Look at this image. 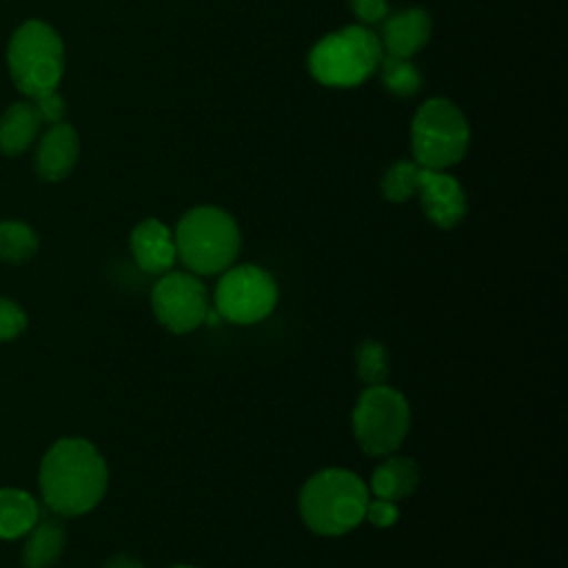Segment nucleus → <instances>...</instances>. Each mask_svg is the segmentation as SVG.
Returning a JSON list of instances; mask_svg holds the SVG:
<instances>
[{
	"mask_svg": "<svg viewBox=\"0 0 568 568\" xmlns=\"http://www.w3.org/2000/svg\"><path fill=\"white\" fill-rule=\"evenodd\" d=\"M38 484L49 510L78 517L102 501L109 484L106 462L91 442L62 437L44 453Z\"/></svg>",
	"mask_w": 568,
	"mask_h": 568,
	"instance_id": "1",
	"label": "nucleus"
},
{
	"mask_svg": "<svg viewBox=\"0 0 568 568\" xmlns=\"http://www.w3.org/2000/svg\"><path fill=\"white\" fill-rule=\"evenodd\" d=\"M371 499L368 486L348 468L315 473L300 493V515L308 530L337 537L359 526Z\"/></svg>",
	"mask_w": 568,
	"mask_h": 568,
	"instance_id": "2",
	"label": "nucleus"
},
{
	"mask_svg": "<svg viewBox=\"0 0 568 568\" xmlns=\"http://www.w3.org/2000/svg\"><path fill=\"white\" fill-rule=\"evenodd\" d=\"M173 237L178 257L193 275L226 271L240 251L237 224L217 206H197L184 213Z\"/></svg>",
	"mask_w": 568,
	"mask_h": 568,
	"instance_id": "3",
	"label": "nucleus"
},
{
	"mask_svg": "<svg viewBox=\"0 0 568 568\" xmlns=\"http://www.w3.org/2000/svg\"><path fill=\"white\" fill-rule=\"evenodd\" d=\"M9 73L27 98L53 93L64 71L60 36L42 20H27L9 42Z\"/></svg>",
	"mask_w": 568,
	"mask_h": 568,
	"instance_id": "4",
	"label": "nucleus"
},
{
	"mask_svg": "<svg viewBox=\"0 0 568 568\" xmlns=\"http://www.w3.org/2000/svg\"><path fill=\"white\" fill-rule=\"evenodd\" d=\"M382 55L379 38L362 24H351L313 47L308 69L322 84L355 87L379 67Z\"/></svg>",
	"mask_w": 568,
	"mask_h": 568,
	"instance_id": "5",
	"label": "nucleus"
},
{
	"mask_svg": "<svg viewBox=\"0 0 568 568\" xmlns=\"http://www.w3.org/2000/svg\"><path fill=\"white\" fill-rule=\"evenodd\" d=\"M353 435L359 448L371 457L393 455L408 435L410 406L408 399L386 384L366 386L355 402Z\"/></svg>",
	"mask_w": 568,
	"mask_h": 568,
	"instance_id": "6",
	"label": "nucleus"
},
{
	"mask_svg": "<svg viewBox=\"0 0 568 568\" xmlns=\"http://www.w3.org/2000/svg\"><path fill=\"white\" fill-rule=\"evenodd\" d=\"M468 124L462 111L444 100L433 98L419 106L413 118L410 140L415 162L424 169H446L459 162L468 149Z\"/></svg>",
	"mask_w": 568,
	"mask_h": 568,
	"instance_id": "7",
	"label": "nucleus"
},
{
	"mask_svg": "<svg viewBox=\"0 0 568 568\" xmlns=\"http://www.w3.org/2000/svg\"><path fill=\"white\" fill-rule=\"evenodd\" d=\"M213 304L222 320L251 326L273 313L277 284L273 275L260 266H229L217 280Z\"/></svg>",
	"mask_w": 568,
	"mask_h": 568,
	"instance_id": "8",
	"label": "nucleus"
},
{
	"mask_svg": "<svg viewBox=\"0 0 568 568\" xmlns=\"http://www.w3.org/2000/svg\"><path fill=\"white\" fill-rule=\"evenodd\" d=\"M151 306L153 315L164 328L182 335L204 326L211 300L197 275L175 271L164 273L155 282L151 291Z\"/></svg>",
	"mask_w": 568,
	"mask_h": 568,
	"instance_id": "9",
	"label": "nucleus"
},
{
	"mask_svg": "<svg viewBox=\"0 0 568 568\" xmlns=\"http://www.w3.org/2000/svg\"><path fill=\"white\" fill-rule=\"evenodd\" d=\"M417 195L422 200L426 217L439 229H453L466 215V195L459 182L442 169L422 166Z\"/></svg>",
	"mask_w": 568,
	"mask_h": 568,
	"instance_id": "10",
	"label": "nucleus"
},
{
	"mask_svg": "<svg viewBox=\"0 0 568 568\" xmlns=\"http://www.w3.org/2000/svg\"><path fill=\"white\" fill-rule=\"evenodd\" d=\"M131 253L135 264L151 275H164L178 260L173 231L160 220H142L131 233Z\"/></svg>",
	"mask_w": 568,
	"mask_h": 568,
	"instance_id": "11",
	"label": "nucleus"
},
{
	"mask_svg": "<svg viewBox=\"0 0 568 568\" xmlns=\"http://www.w3.org/2000/svg\"><path fill=\"white\" fill-rule=\"evenodd\" d=\"M78 151H80V144H78L75 131L64 122L51 124L38 144V153H36L38 175L49 182H58L67 178L78 160Z\"/></svg>",
	"mask_w": 568,
	"mask_h": 568,
	"instance_id": "12",
	"label": "nucleus"
},
{
	"mask_svg": "<svg viewBox=\"0 0 568 568\" xmlns=\"http://www.w3.org/2000/svg\"><path fill=\"white\" fill-rule=\"evenodd\" d=\"M430 18L422 9H406L390 16L382 27V51L397 58H410L428 42Z\"/></svg>",
	"mask_w": 568,
	"mask_h": 568,
	"instance_id": "13",
	"label": "nucleus"
},
{
	"mask_svg": "<svg viewBox=\"0 0 568 568\" xmlns=\"http://www.w3.org/2000/svg\"><path fill=\"white\" fill-rule=\"evenodd\" d=\"M44 124V115L33 98L11 104L0 118V151L7 155L22 153Z\"/></svg>",
	"mask_w": 568,
	"mask_h": 568,
	"instance_id": "14",
	"label": "nucleus"
},
{
	"mask_svg": "<svg viewBox=\"0 0 568 568\" xmlns=\"http://www.w3.org/2000/svg\"><path fill=\"white\" fill-rule=\"evenodd\" d=\"M419 484V468L413 459L399 455H386V462L373 470L368 493L379 499L399 501L415 493Z\"/></svg>",
	"mask_w": 568,
	"mask_h": 568,
	"instance_id": "15",
	"label": "nucleus"
},
{
	"mask_svg": "<svg viewBox=\"0 0 568 568\" xmlns=\"http://www.w3.org/2000/svg\"><path fill=\"white\" fill-rule=\"evenodd\" d=\"M22 566L24 568H53L62 557L67 530L58 519H38L24 535Z\"/></svg>",
	"mask_w": 568,
	"mask_h": 568,
	"instance_id": "16",
	"label": "nucleus"
},
{
	"mask_svg": "<svg viewBox=\"0 0 568 568\" xmlns=\"http://www.w3.org/2000/svg\"><path fill=\"white\" fill-rule=\"evenodd\" d=\"M40 519L38 501L20 488H0V539H20Z\"/></svg>",
	"mask_w": 568,
	"mask_h": 568,
	"instance_id": "17",
	"label": "nucleus"
},
{
	"mask_svg": "<svg viewBox=\"0 0 568 568\" xmlns=\"http://www.w3.org/2000/svg\"><path fill=\"white\" fill-rule=\"evenodd\" d=\"M38 251V235L24 222H0V260L9 264H22Z\"/></svg>",
	"mask_w": 568,
	"mask_h": 568,
	"instance_id": "18",
	"label": "nucleus"
},
{
	"mask_svg": "<svg viewBox=\"0 0 568 568\" xmlns=\"http://www.w3.org/2000/svg\"><path fill=\"white\" fill-rule=\"evenodd\" d=\"M379 73L384 87L397 95H413L422 87V75L408 58L384 53L379 60Z\"/></svg>",
	"mask_w": 568,
	"mask_h": 568,
	"instance_id": "19",
	"label": "nucleus"
},
{
	"mask_svg": "<svg viewBox=\"0 0 568 568\" xmlns=\"http://www.w3.org/2000/svg\"><path fill=\"white\" fill-rule=\"evenodd\" d=\"M355 364L357 375L366 386L386 384L390 364H388V351L377 339H364L355 351Z\"/></svg>",
	"mask_w": 568,
	"mask_h": 568,
	"instance_id": "20",
	"label": "nucleus"
},
{
	"mask_svg": "<svg viewBox=\"0 0 568 568\" xmlns=\"http://www.w3.org/2000/svg\"><path fill=\"white\" fill-rule=\"evenodd\" d=\"M419 171L422 166L417 162L402 160L393 164L384 178H382V193L390 202H404L410 195L417 193V182H419Z\"/></svg>",
	"mask_w": 568,
	"mask_h": 568,
	"instance_id": "21",
	"label": "nucleus"
},
{
	"mask_svg": "<svg viewBox=\"0 0 568 568\" xmlns=\"http://www.w3.org/2000/svg\"><path fill=\"white\" fill-rule=\"evenodd\" d=\"M27 328V313L13 300L0 297V342L18 337Z\"/></svg>",
	"mask_w": 568,
	"mask_h": 568,
	"instance_id": "22",
	"label": "nucleus"
},
{
	"mask_svg": "<svg viewBox=\"0 0 568 568\" xmlns=\"http://www.w3.org/2000/svg\"><path fill=\"white\" fill-rule=\"evenodd\" d=\"M364 519H368L375 528H390L399 519V508L395 506V501L375 497V499H368Z\"/></svg>",
	"mask_w": 568,
	"mask_h": 568,
	"instance_id": "23",
	"label": "nucleus"
},
{
	"mask_svg": "<svg viewBox=\"0 0 568 568\" xmlns=\"http://www.w3.org/2000/svg\"><path fill=\"white\" fill-rule=\"evenodd\" d=\"M351 7L364 24L382 22L388 13V2L386 0H351Z\"/></svg>",
	"mask_w": 568,
	"mask_h": 568,
	"instance_id": "24",
	"label": "nucleus"
},
{
	"mask_svg": "<svg viewBox=\"0 0 568 568\" xmlns=\"http://www.w3.org/2000/svg\"><path fill=\"white\" fill-rule=\"evenodd\" d=\"M102 568H146L138 557H133V555H126V552H122V555H115V557H111Z\"/></svg>",
	"mask_w": 568,
	"mask_h": 568,
	"instance_id": "25",
	"label": "nucleus"
},
{
	"mask_svg": "<svg viewBox=\"0 0 568 568\" xmlns=\"http://www.w3.org/2000/svg\"><path fill=\"white\" fill-rule=\"evenodd\" d=\"M171 568H195V566H171Z\"/></svg>",
	"mask_w": 568,
	"mask_h": 568,
	"instance_id": "26",
	"label": "nucleus"
}]
</instances>
